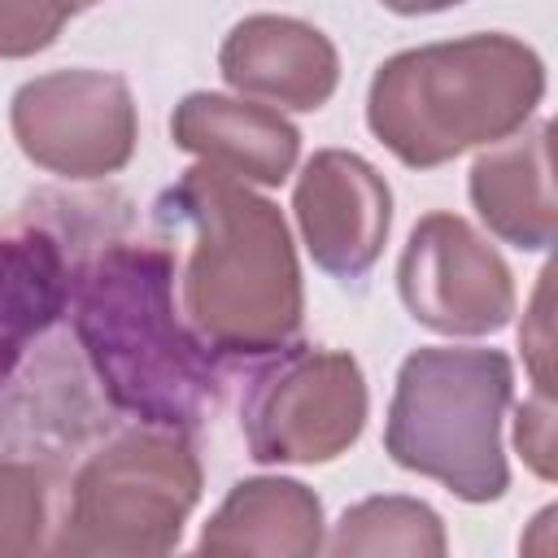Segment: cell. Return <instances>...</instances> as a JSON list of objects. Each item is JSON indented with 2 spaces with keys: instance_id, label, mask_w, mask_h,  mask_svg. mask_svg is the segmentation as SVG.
I'll use <instances>...</instances> for the list:
<instances>
[{
  "instance_id": "cell-2",
  "label": "cell",
  "mask_w": 558,
  "mask_h": 558,
  "mask_svg": "<svg viewBox=\"0 0 558 558\" xmlns=\"http://www.w3.org/2000/svg\"><path fill=\"white\" fill-rule=\"evenodd\" d=\"M510 401V362L484 349H423L401 366L388 453L445 480L466 501L501 497L506 462L497 418Z\"/></svg>"
},
{
  "instance_id": "cell-4",
  "label": "cell",
  "mask_w": 558,
  "mask_h": 558,
  "mask_svg": "<svg viewBox=\"0 0 558 558\" xmlns=\"http://www.w3.org/2000/svg\"><path fill=\"white\" fill-rule=\"evenodd\" d=\"M222 70L235 87L288 96L292 109H318L336 83V57L318 31L275 17L235 26L222 48Z\"/></svg>"
},
{
  "instance_id": "cell-3",
  "label": "cell",
  "mask_w": 558,
  "mask_h": 558,
  "mask_svg": "<svg viewBox=\"0 0 558 558\" xmlns=\"http://www.w3.org/2000/svg\"><path fill=\"white\" fill-rule=\"evenodd\" d=\"M70 266L48 227L0 235V388L13 384L26 353L65 314Z\"/></svg>"
},
{
  "instance_id": "cell-1",
  "label": "cell",
  "mask_w": 558,
  "mask_h": 558,
  "mask_svg": "<svg viewBox=\"0 0 558 558\" xmlns=\"http://www.w3.org/2000/svg\"><path fill=\"white\" fill-rule=\"evenodd\" d=\"M65 314L118 414L196 432L222 401V353L174 318V257L157 244H105L70 270Z\"/></svg>"
}]
</instances>
